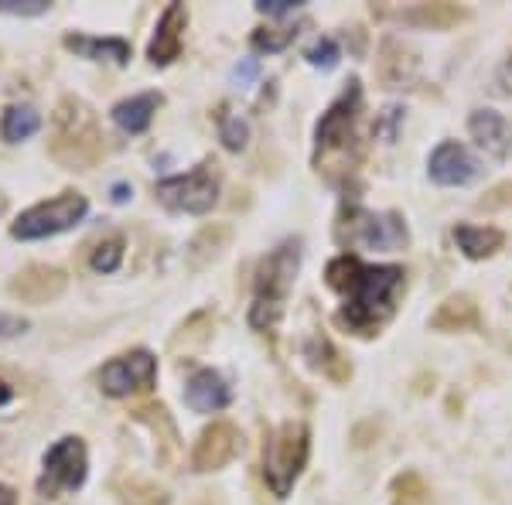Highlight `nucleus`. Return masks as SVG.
<instances>
[{
	"mask_svg": "<svg viewBox=\"0 0 512 505\" xmlns=\"http://www.w3.org/2000/svg\"><path fill=\"white\" fill-rule=\"evenodd\" d=\"M328 287L345 297L342 311H338V321L345 328L355 331L362 338L379 335V328L396 314V304H400V294L407 287V273L403 267H393V263H383V267H369L359 256H335L325 270Z\"/></svg>",
	"mask_w": 512,
	"mask_h": 505,
	"instance_id": "1",
	"label": "nucleus"
},
{
	"mask_svg": "<svg viewBox=\"0 0 512 505\" xmlns=\"http://www.w3.org/2000/svg\"><path fill=\"white\" fill-rule=\"evenodd\" d=\"M297 270H301V239H284L277 250H270L260 260L250 308V325L256 331H274L280 325Z\"/></svg>",
	"mask_w": 512,
	"mask_h": 505,
	"instance_id": "2",
	"label": "nucleus"
},
{
	"mask_svg": "<svg viewBox=\"0 0 512 505\" xmlns=\"http://www.w3.org/2000/svg\"><path fill=\"white\" fill-rule=\"evenodd\" d=\"M362 110V86L359 79H349V89L335 99L325 110V117L318 120L315 130V164L325 175L338 171H352V164L359 161V144H355V123H359Z\"/></svg>",
	"mask_w": 512,
	"mask_h": 505,
	"instance_id": "3",
	"label": "nucleus"
},
{
	"mask_svg": "<svg viewBox=\"0 0 512 505\" xmlns=\"http://www.w3.org/2000/svg\"><path fill=\"white\" fill-rule=\"evenodd\" d=\"M52 154L69 168H93L99 157L106 154L99 123L82 99L65 96L55 110V137H52Z\"/></svg>",
	"mask_w": 512,
	"mask_h": 505,
	"instance_id": "4",
	"label": "nucleus"
},
{
	"mask_svg": "<svg viewBox=\"0 0 512 505\" xmlns=\"http://www.w3.org/2000/svg\"><path fill=\"white\" fill-rule=\"evenodd\" d=\"M308 451H311V430L301 420H287L277 430L267 434L263 444V482L277 499L291 495L294 482L301 478L304 465H308Z\"/></svg>",
	"mask_w": 512,
	"mask_h": 505,
	"instance_id": "5",
	"label": "nucleus"
},
{
	"mask_svg": "<svg viewBox=\"0 0 512 505\" xmlns=\"http://www.w3.org/2000/svg\"><path fill=\"white\" fill-rule=\"evenodd\" d=\"M89 212L86 195L79 192H62L48 202H38L31 209H24L11 226L14 239H48V236H59L76 229Z\"/></svg>",
	"mask_w": 512,
	"mask_h": 505,
	"instance_id": "6",
	"label": "nucleus"
},
{
	"mask_svg": "<svg viewBox=\"0 0 512 505\" xmlns=\"http://www.w3.org/2000/svg\"><path fill=\"white\" fill-rule=\"evenodd\" d=\"M154 195L164 209L185 212V215H205L219 202V171L216 161H202L188 175L164 178L154 185Z\"/></svg>",
	"mask_w": 512,
	"mask_h": 505,
	"instance_id": "7",
	"label": "nucleus"
},
{
	"mask_svg": "<svg viewBox=\"0 0 512 505\" xmlns=\"http://www.w3.org/2000/svg\"><path fill=\"white\" fill-rule=\"evenodd\" d=\"M89 475V451L82 437H59L52 447L45 451L41 461V478H38V495L55 499L62 492H79L86 485Z\"/></svg>",
	"mask_w": 512,
	"mask_h": 505,
	"instance_id": "8",
	"label": "nucleus"
},
{
	"mask_svg": "<svg viewBox=\"0 0 512 505\" xmlns=\"http://www.w3.org/2000/svg\"><path fill=\"white\" fill-rule=\"evenodd\" d=\"M349 243L366 246V250H383L396 253L410 243L407 222L400 212H362L349 209Z\"/></svg>",
	"mask_w": 512,
	"mask_h": 505,
	"instance_id": "9",
	"label": "nucleus"
},
{
	"mask_svg": "<svg viewBox=\"0 0 512 505\" xmlns=\"http://www.w3.org/2000/svg\"><path fill=\"white\" fill-rule=\"evenodd\" d=\"M154 379H158V359L147 349H134L106 362L103 372H99V389L106 396H113V400H123L130 393L151 389Z\"/></svg>",
	"mask_w": 512,
	"mask_h": 505,
	"instance_id": "10",
	"label": "nucleus"
},
{
	"mask_svg": "<svg viewBox=\"0 0 512 505\" xmlns=\"http://www.w3.org/2000/svg\"><path fill=\"white\" fill-rule=\"evenodd\" d=\"M239 451H243V434H239V427L229 424V420H212L195 441L192 468L209 475V471L226 468Z\"/></svg>",
	"mask_w": 512,
	"mask_h": 505,
	"instance_id": "11",
	"label": "nucleus"
},
{
	"mask_svg": "<svg viewBox=\"0 0 512 505\" xmlns=\"http://www.w3.org/2000/svg\"><path fill=\"white\" fill-rule=\"evenodd\" d=\"M478 161L475 154L468 151L465 144L458 140H444V144L434 147L431 161H427V175H431L434 185L441 188H461V185H472L478 178Z\"/></svg>",
	"mask_w": 512,
	"mask_h": 505,
	"instance_id": "12",
	"label": "nucleus"
},
{
	"mask_svg": "<svg viewBox=\"0 0 512 505\" xmlns=\"http://www.w3.org/2000/svg\"><path fill=\"white\" fill-rule=\"evenodd\" d=\"M185 28H188V7L185 4H168L154 28V38L147 45V59L154 65H171L181 55V41H185Z\"/></svg>",
	"mask_w": 512,
	"mask_h": 505,
	"instance_id": "13",
	"label": "nucleus"
},
{
	"mask_svg": "<svg viewBox=\"0 0 512 505\" xmlns=\"http://www.w3.org/2000/svg\"><path fill=\"white\" fill-rule=\"evenodd\" d=\"M468 134L495 161H506L512 154V127L499 110H475L468 117Z\"/></svg>",
	"mask_w": 512,
	"mask_h": 505,
	"instance_id": "14",
	"label": "nucleus"
},
{
	"mask_svg": "<svg viewBox=\"0 0 512 505\" xmlns=\"http://www.w3.org/2000/svg\"><path fill=\"white\" fill-rule=\"evenodd\" d=\"M62 291H65V273L55 267H45V263H35V267L21 270L18 277L11 280V294L28 304H45V301H52V297H59Z\"/></svg>",
	"mask_w": 512,
	"mask_h": 505,
	"instance_id": "15",
	"label": "nucleus"
},
{
	"mask_svg": "<svg viewBox=\"0 0 512 505\" xmlns=\"http://www.w3.org/2000/svg\"><path fill=\"white\" fill-rule=\"evenodd\" d=\"M185 403L195 413H219L229 407V386L216 369H198L185 383Z\"/></svg>",
	"mask_w": 512,
	"mask_h": 505,
	"instance_id": "16",
	"label": "nucleus"
},
{
	"mask_svg": "<svg viewBox=\"0 0 512 505\" xmlns=\"http://www.w3.org/2000/svg\"><path fill=\"white\" fill-rule=\"evenodd\" d=\"M158 106H161V93H140V96L120 99V103L110 110V117L123 134L134 137V134H144V130L151 127Z\"/></svg>",
	"mask_w": 512,
	"mask_h": 505,
	"instance_id": "17",
	"label": "nucleus"
},
{
	"mask_svg": "<svg viewBox=\"0 0 512 505\" xmlns=\"http://www.w3.org/2000/svg\"><path fill=\"white\" fill-rule=\"evenodd\" d=\"M379 76H383L386 89H410V82L417 79L414 52L403 48L400 41L386 38L383 41V59H379Z\"/></svg>",
	"mask_w": 512,
	"mask_h": 505,
	"instance_id": "18",
	"label": "nucleus"
},
{
	"mask_svg": "<svg viewBox=\"0 0 512 505\" xmlns=\"http://www.w3.org/2000/svg\"><path fill=\"white\" fill-rule=\"evenodd\" d=\"M304 359H308L311 369H318L321 376H328L332 383H349V376H352L349 359H345L325 335H315L304 342Z\"/></svg>",
	"mask_w": 512,
	"mask_h": 505,
	"instance_id": "19",
	"label": "nucleus"
},
{
	"mask_svg": "<svg viewBox=\"0 0 512 505\" xmlns=\"http://www.w3.org/2000/svg\"><path fill=\"white\" fill-rule=\"evenodd\" d=\"M65 48L82 55V59H89V62H117V65L130 62V41H123V38L69 35V38H65Z\"/></svg>",
	"mask_w": 512,
	"mask_h": 505,
	"instance_id": "20",
	"label": "nucleus"
},
{
	"mask_svg": "<svg viewBox=\"0 0 512 505\" xmlns=\"http://www.w3.org/2000/svg\"><path fill=\"white\" fill-rule=\"evenodd\" d=\"M431 328L434 331H468L478 328V304L468 294H451L448 301L441 304L431 314Z\"/></svg>",
	"mask_w": 512,
	"mask_h": 505,
	"instance_id": "21",
	"label": "nucleus"
},
{
	"mask_svg": "<svg viewBox=\"0 0 512 505\" xmlns=\"http://www.w3.org/2000/svg\"><path fill=\"white\" fill-rule=\"evenodd\" d=\"M454 243H458V250L465 253L468 260H485V256L502 250L506 236L492 226H468V222H461V226L454 229Z\"/></svg>",
	"mask_w": 512,
	"mask_h": 505,
	"instance_id": "22",
	"label": "nucleus"
},
{
	"mask_svg": "<svg viewBox=\"0 0 512 505\" xmlns=\"http://www.w3.org/2000/svg\"><path fill=\"white\" fill-rule=\"evenodd\" d=\"M41 130V113L35 106H7L4 117H0V137L7 140V144H21V140L35 137Z\"/></svg>",
	"mask_w": 512,
	"mask_h": 505,
	"instance_id": "23",
	"label": "nucleus"
},
{
	"mask_svg": "<svg viewBox=\"0 0 512 505\" xmlns=\"http://www.w3.org/2000/svg\"><path fill=\"white\" fill-rule=\"evenodd\" d=\"M396 18L407 21V24H420V28L444 31V28H451V24L465 21L468 14L461 11V7H451V4H420V7H414V11H400Z\"/></svg>",
	"mask_w": 512,
	"mask_h": 505,
	"instance_id": "24",
	"label": "nucleus"
},
{
	"mask_svg": "<svg viewBox=\"0 0 512 505\" xmlns=\"http://www.w3.org/2000/svg\"><path fill=\"white\" fill-rule=\"evenodd\" d=\"M216 123H219V140L226 151L239 154L246 147V140H250V123H246L239 113H229L226 106L216 113Z\"/></svg>",
	"mask_w": 512,
	"mask_h": 505,
	"instance_id": "25",
	"label": "nucleus"
},
{
	"mask_svg": "<svg viewBox=\"0 0 512 505\" xmlns=\"http://www.w3.org/2000/svg\"><path fill=\"white\" fill-rule=\"evenodd\" d=\"M301 35L297 28H260V31H253L250 35V45L256 48V52H267V55H274V52H284L291 41Z\"/></svg>",
	"mask_w": 512,
	"mask_h": 505,
	"instance_id": "26",
	"label": "nucleus"
},
{
	"mask_svg": "<svg viewBox=\"0 0 512 505\" xmlns=\"http://www.w3.org/2000/svg\"><path fill=\"white\" fill-rule=\"evenodd\" d=\"M120 263H123V239L120 236L99 243L93 256H89V267L96 273H113V270H120Z\"/></svg>",
	"mask_w": 512,
	"mask_h": 505,
	"instance_id": "27",
	"label": "nucleus"
},
{
	"mask_svg": "<svg viewBox=\"0 0 512 505\" xmlns=\"http://www.w3.org/2000/svg\"><path fill=\"white\" fill-rule=\"evenodd\" d=\"M424 495H427V488H424V482H420L417 475L396 478V485H393V505H420V502H424Z\"/></svg>",
	"mask_w": 512,
	"mask_h": 505,
	"instance_id": "28",
	"label": "nucleus"
},
{
	"mask_svg": "<svg viewBox=\"0 0 512 505\" xmlns=\"http://www.w3.org/2000/svg\"><path fill=\"white\" fill-rule=\"evenodd\" d=\"M315 69H335L338 59H342V52H338V45L332 38H318L315 45L308 48V55H304Z\"/></svg>",
	"mask_w": 512,
	"mask_h": 505,
	"instance_id": "29",
	"label": "nucleus"
},
{
	"mask_svg": "<svg viewBox=\"0 0 512 505\" xmlns=\"http://www.w3.org/2000/svg\"><path fill=\"white\" fill-rule=\"evenodd\" d=\"M400 127H403V106H386L376 120V137L386 140V144H393L396 134H400Z\"/></svg>",
	"mask_w": 512,
	"mask_h": 505,
	"instance_id": "30",
	"label": "nucleus"
},
{
	"mask_svg": "<svg viewBox=\"0 0 512 505\" xmlns=\"http://www.w3.org/2000/svg\"><path fill=\"white\" fill-rule=\"evenodd\" d=\"M48 0H0V14H21V18H35L48 11Z\"/></svg>",
	"mask_w": 512,
	"mask_h": 505,
	"instance_id": "31",
	"label": "nucleus"
},
{
	"mask_svg": "<svg viewBox=\"0 0 512 505\" xmlns=\"http://www.w3.org/2000/svg\"><path fill=\"white\" fill-rule=\"evenodd\" d=\"M301 7V0H260L256 11L267 14V18H284V14H294Z\"/></svg>",
	"mask_w": 512,
	"mask_h": 505,
	"instance_id": "32",
	"label": "nucleus"
},
{
	"mask_svg": "<svg viewBox=\"0 0 512 505\" xmlns=\"http://www.w3.org/2000/svg\"><path fill=\"white\" fill-rule=\"evenodd\" d=\"M28 328H31L28 318H18V314L0 311V342H4V338H14V335H24Z\"/></svg>",
	"mask_w": 512,
	"mask_h": 505,
	"instance_id": "33",
	"label": "nucleus"
},
{
	"mask_svg": "<svg viewBox=\"0 0 512 505\" xmlns=\"http://www.w3.org/2000/svg\"><path fill=\"white\" fill-rule=\"evenodd\" d=\"M509 202H512V185H499L492 195H485L478 205H482V209H502V205H509Z\"/></svg>",
	"mask_w": 512,
	"mask_h": 505,
	"instance_id": "34",
	"label": "nucleus"
},
{
	"mask_svg": "<svg viewBox=\"0 0 512 505\" xmlns=\"http://www.w3.org/2000/svg\"><path fill=\"white\" fill-rule=\"evenodd\" d=\"M256 72H260V65H256V59H246L243 65H236L233 79L239 82V86H246V82H253V79H256Z\"/></svg>",
	"mask_w": 512,
	"mask_h": 505,
	"instance_id": "35",
	"label": "nucleus"
},
{
	"mask_svg": "<svg viewBox=\"0 0 512 505\" xmlns=\"http://www.w3.org/2000/svg\"><path fill=\"white\" fill-rule=\"evenodd\" d=\"M0 505H18V495H14L11 485H0Z\"/></svg>",
	"mask_w": 512,
	"mask_h": 505,
	"instance_id": "36",
	"label": "nucleus"
},
{
	"mask_svg": "<svg viewBox=\"0 0 512 505\" xmlns=\"http://www.w3.org/2000/svg\"><path fill=\"white\" fill-rule=\"evenodd\" d=\"M127 198H130V185H113V202H127Z\"/></svg>",
	"mask_w": 512,
	"mask_h": 505,
	"instance_id": "37",
	"label": "nucleus"
}]
</instances>
